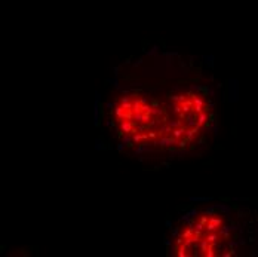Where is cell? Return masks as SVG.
Instances as JSON below:
<instances>
[{
	"mask_svg": "<svg viewBox=\"0 0 258 257\" xmlns=\"http://www.w3.org/2000/svg\"><path fill=\"white\" fill-rule=\"evenodd\" d=\"M230 95H233V97H231V100H233V101L237 98V88H236V82H235V80H233V82H230Z\"/></svg>",
	"mask_w": 258,
	"mask_h": 257,
	"instance_id": "cell-13",
	"label": "cell"
},
{
	"mask_svg": "<svg viewBox=\"0 0 258 257\" xmlns=\"http://www.w3.org/2000/svg\"><path fill=\"white\" fill-rule=\"evenodd\" d=\"M156 135H159V134H157V132H154V131L148 132V137H150V138H156Z\"/></svg>",
	"mask_w": 258,
	"mask_h": 257,
	"instance_id": "cell-27",
	"label": "cell"
},
{
	"mask_svg": "<svg viewBox=\"0 0 258 257\" xmlns=\"http://www.w3.org/2000/svg\"><path fill=\"white\" fill-rule=\"evenodd\" d=\"M208 118H209V116H208V114H206L205 112L199 113V114H197V125H199V126L206 125V122H208Z\"/></svg>",
	"mask_w": 258,
	"mask_h": 257,
	"instance_id": "cell-10",
	"label": "cell"
},
{
	"mask_svg": "<svg viewBox=\"0 0 258 257\" xmlns=\"http://www.w3.org/2000/svg\"><path fill=\"white\" fill-rule=\"evenodd\" d=\"M199 125H194V126H190L189 129H186V137L190 140V141H193L194 140V137L197 135V132H199Z\"/></svg>",
	"mask_w": 258,
	"mask_h": 257,
	"instance_id": "cell-4",
	"label": "cell"
},
{
	"mask_svg": "<svg viewBox=\"0 0 258 257\" xmlns=\"http://www.w3.org/2000/svg\"><path fill=\"white\" fill-rule=\"evenodd\" d=\"M209 247H211V244H209V241H208L206 238H203V239L199 241V248H200L202 254H205V253L208 251V248H209Z\"/></svg>",
	"mask_w": 258,
	"mask_h": 257,
	"instance_id": "cell-7",
	"label": "cell"
},
{
	"mask_svg": "<svg viewBox=\"0 0 258 257\" xmlns=\"http://www.w3.org/2000/svg\"><path fill=\"white\" fill-rule=\"evenodd\" d=\"M209 223H212L214 226H217V227H221V226H223V219H221V217L211 215V217H209Z\"/></svg>",
	"mask_w": 258,
	"mask_h": 257,
	"instance_id": "cell-11",
	"label": "cell"
},
{
	"mask_svg": "<svg viewBox=\"0 0 258 257\" xmlns=\"http://www.w3.org/2000/svg\"><path fill=\"white\" fill-rule=\"evenodd\" d=\"M199 222H200L202 224H205V226H206V224L209 223V215H208L206 212H203L202 215H200V219H199Z\"/></svg>",
	"mask_w": 258,
	"mask_h": 257,
	"instance_id": "cell-17",
	"label": "cell"
},
{
	"mask_svg": "<svg viewBox=\"0 0 258 257\" xmlns=\"http://www.w3.org/2000/svg\"><path fill=\"white\" fill-rule=\"evenodd\" d=\"M123 149H125V143H120V144L117 146V150H119V152H123Z\"/></svg>",
	"mask_w": 258,
	"mask_h": 257,
	"instance_id": "cell-26",
	"label": "cell"
},
{
	"mask_svg": "<svg viewBox=\"0 0 258 257\" xmlns=\"http://www.w3.org/2000/svg\"><path fill=\"white\" fill-rule=\"evenodd\" d=\"M134 126H135V123L131 122V121H122V122H120V129L123 131L125 134H132Z\"/></svg>",
	"mask_w": 258,
	"mask_h": 257,
	"instance_id": "cell-2",
	"label": "cell"
},
{
	"mask_svg": "<svg viewBox=\"0 0 258 257\" xmlns=\"http://www.w3.org/2000/svg\"><path fill=\"white\" fill-rule=\"evenodd\" d=\"M217 229H218V227H217V226H214L212 223H208L206 226H205V230H206V232H215Z\"/></svg>",
	"mask_w": 258,
	"mask_h": 257,
	"instance_id": "cell-19",
	"label": "cell"
},
{
	"mask_svg": "<svg viewBox=\"0 0 258 257\" xmlns=\"http://www.w3.org/2000/svg\"><path fill=\"white\" fill-rule=\"evenodd\" d=\"M150 121H151V119H150V113L143 112V122H144V123H148Z\"/></svg>",
	"mask_w": 258,
	"mask_h": 257,
	"instance_id": "cell-21",
	"label": "cell"
},
{
	"mask_svg": "<svg viewBox=\"0 0 258 257\" xmlns=\"http://www.w3.org/2000/svg\"><path fill=\"white\" fill-rule=\"evenodd\" d=\"M196 91L202 92L203 95H208V94H211V89H209L208 86H196Z\"/></svg>",
	"mask_w": 258,
	"mask_h": 257,
	"instance_id": "cell-16",
	"label": "cell"
},
{
	"mask_svg": "<svg viewBox=\"0 0 258 257\" xmlns=\"http://www.w3.org/2000/svg\"><path fill=\"white\" fill-rule=\"evenodd\" d=\"M169 125H171V128L174 129V128H178V126H182V122H169Z\"/></svg>",
	"mask_w": 258,
	"mask_h": 257,
	"instance_id": "cell-25",
	"label": "cell"
},
{
	"mask_svg": "<svg viewBox=\"0 0 258 257\" xmlns=\"http://www.w3.org/2000/svg\"><path fill=\"white\" fill-rule=\"evenodd\" d=\"M151 104H153L154 107H157V106H159V103H157V100H153V101H151Z\"/></svg>",
	"mask_w": 258,
	"mask_h": 257,
	"instance_id": "cell-30",
	"label": "cell"
},
{
	"mask_svg": "<svg viewBox=\"0 0 258 257\" xmlns=\"http://www.w3.org/2000/svg\"><path fill=\"white\" fill-rule=\"evenodd\" d=\"M190 201L193 202H211L212 201V198H202V196H193V198H190Z\"/></svg>",
	"mask_w": 258,
	"mask_h": 257,
	"instance_id": "cell-14",
	"label": "cell"
},
{
	"mask_svg": "<svg viewBox=\"0 0 258 257\" xmlns=\"http://www.w3.org/2000/svg\"><path fill=\"white\" fill-rule=\"evenodd\" d=\"M215 210H217L215 207H209V208H206V210H205V212L211 217V215H215Z\"/></svg>",
	"mask_w": 258,
	"mask_h": 257,
	"instance_id": "cell-20",
	"label": "cell"
},
{
	"mask_svg": "<svg viewBox=\"0 0 258 257\" xmlns=\"http://www.w3.org/2000/svg\"><path fill=\"white\" fill-rule=\"evenodd\" d=\"M175 143H177V138L174 135H171V137H160V141H159V144L163 146V147H171Z\"/></svg>",
	"mask_w": 258,
	"mask_h": 257,
	"instance_id": "cell-3",
	"label": "cell"
},
{
	"mask_svg": "<svg viewBox=\"0 0 258 257\" xmlns=\"http://www.w3.org/2000/svg\"><path fill=\"white\" fill-rule=\"evenodd\" d=\"M134 119L136 121V122H143V113H135Z\"/></svg>",
	"mask_w": 258,
	"mask_h": 257,
	"instance_id": "cell-24",
	"label": "cell"
},
{
	"mask_svg": "<svg viewBox=\"0 0 258 257\" xmlns=\"http://www.w3.org/2000/svg\"><path fill=\"white\" fill-rule=\"evenodd\" d=\"M146 150H148V147H147L146 144L141 146V147H138V149H136V155H140V153H143V152H146Z\"/></svg>",
	"mask_w": 258,
	"mask_h": 257,
	"instance_id": "cell-23",
	"label": "cell"
},
{
	"mask_svg": "<svg viewBox=\"0 0 258 257\" xmlns=\"http://www.w3.org/2000/svg\"><path fill=\"white\" fill-rule=\"evenodd\" d=\"M205 238L209 241L211 245H217V241H218V238H220V233H218L217 230H215V232H206Z\"/></svg>",
	"mask_w": 258,
	"mask_h": 257,
	"instance_id": "cell-5",
	"label": "cell"
},
{
	"mask_svg": "<svg viewBox=\"0 0 258 257\" xmlns=\"http://www.w3.org/2000/svg\"><path fill=\"white\" fill-rule=\"evenodd\" d=\"M172 135L178 140V138H181L182 135H186V128H184V125L182 126H178V128H174L172 129Z\"/></svg>",
	"mask_w": 258,
	"mask_h": 257,
	"instance_id": "cell-6",
	"label": "cell"
},
{
	"mask_svg": "<svg viewBox=\"0 0 258 257\" xmlns=\"http://www.w3.org/2000/svg\"><path fill=\"white\" fill-rule=\"evenodd\" d=\"M194 232H197V233H203V230H205V224H202L200 222H197V223H194Z\"/></svg>",
	"mask_w": 258,
	"mask_h": 257,
	"instance_id": "cell-15",
	"label": "cell"
},
{
	"mask_svg": "<svg viewBox=\"0 0 258 257\" xmlns=\"http://www.w3.org/2000/svg\"><path fill=\"white\" fill-rule=\"evenodd\" d=\"M193 235H194V227H190V226H189V227H187L186 230H182V232H181V236H182L184 239H187V238H191Z\"/></svg>",
	"mask_w": 258,
	"mask_h": 257,
	"instance_id": "cell-12",
	"label": "cell"
},
{
	"mask_svg": "<svg viewBox=\"0 0 258 257\" xmlns=\"http://www.w3.org/2000/svg\"><path fill=\"white\" fill-rule=\"evenodd\" d=\"M128 101H131V98H129V97H123V98L120 100V104H123V103H128Z\"/></svg>",
	"mask_w": 258,
	"mask_h": 257,
	"instance_id": "cell-28",
	"label": "cell"
},
{
	"mask_svg": "<svg viewBox=\"0 0 258 257\" xmlns=\"http://www.w3.org/2000/svg\"><path fill=\"white\" fill-rule=\"evenodd\" d=\"M94 119H95V125H100V101L97 100L95 103V109H94Z\"/></svg>",
	"mask_w": 258,
	"mask_h": 257,
	"instance_id": "cell-8",
	"label": "cell"
},
{
	"mask_svg": "<svg viewBox=\"0 0 258 257\" xmlns=\"http://www.w3.org/2000/svg\"><path fill=\"white\" fill-rule=\"evenodd\" d=\"M166 226H168L169 229H171V230H172V223H171V222H169V220H166Z\"/></svg>",
	"mask_w": 258,
	"mask_h": 257,
	"instance_id": "cell-29",
	"label": "cell"
},
{
	"mask_svg": "<svg viewBox=\"0 0 258 257\" xmlns=\"http://www.w3.org/2000/svg\"><path fill=\"white\" fill-rule=\"evenodd\" d=\"M203 256H206V257H214V256H215V253H214V248H212V245H211V247H209V248H208V251H206V253H205Z\"/></svg>",
	"mask_w": 258,
	"mask_h": 257,
	"instance_id": "cell-22",
	"label": "cell"
},
{
	"mask_svg": "<svg viewBox=\"0 0 258 257\" xmlns=\"http://www.w3.org/2000/svg\"><path fill=\"white\" fill-rule=\"evenodd\" d=\"M114 114H116L117 121H123L125 118H131V114L128 113V110H125L122 106H116L114 107Z\"/></svg>",
	"mask_w": 258,
	"mask_h": 257,
	"instance_id": "cell-1",
	"label": "cell"
},
{
	"mask_svg": "<svg viewBox=\"0 0 258 257\" xmlns=\"http://www.w3.org/2000/svg\"><path fill=\"white\" fill-rule=\"evenodd\" d=\"M189 143H190V140H189V138L186 137V138H182V140H178V143H177V144L180 146L181 149H184V147H186V146L189 144Z\"/></svg>",
	"mask_w": 258,
	"mask_h": 257,
	"instance_id": "cell-18",
	"label": "cell"
},
{
	"mask_svg": "<svg viewBox=\"0 0 258 257\" xmlns=\"http://www.w3.org/2000/svg\"><path fill=\"white\" fill-rule=\"evenodd\" d=\"M197 214H199V212H197V210H190V211L186 212V214L181 217L180 220H181V222H187V220L193 219V217H194V215H197Z\"/></svg>",
	"mask_w": 258,
	"mask_h": 257,
	"instance_id": "cell-9",
	"label": "cell"
}]
</instances>
